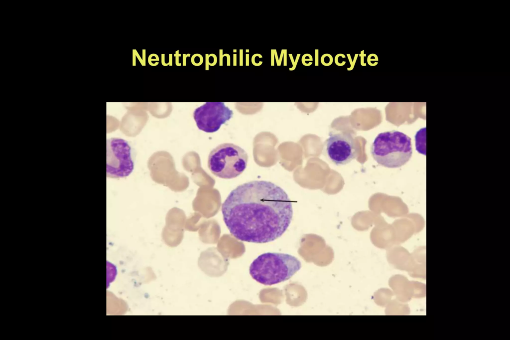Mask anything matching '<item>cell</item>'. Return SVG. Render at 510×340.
I'll return each instance as SVG.
<instances>
[{
  "label": "cell",
  "instance_id": "8fae6325",
  "mask_svg": "<svg viewBox=\"0 0 510 340\" xmlns=\"http://www.w3.org/2000/svg\"><path fill=\"white\" fill-rule=\"evenodd\" d=\"M346 55L348 57L349 63L350 64V66L347 68V70L348 71H351L355 67L357 59L359 56V54L357 53L355 54L353 60L352 59L351 56L350 54L347 53Z\"/></svg>",
  "mask_w": 510,
  "mask_h": 340
},
{
  "label": "cell",
  "instance_id": "30bf717a",
  "mask_svg": "<svg viewBox=\"0 0 510 340\" xmlns=\"http://www.w3.org/2000/svg\"><path fill=\"white\" fill-rule=\"evenodd\" d=\"M312 60V56L310 54H305L302 57V64L306 66H310L312 64V62H311Z\"/></svg>",
  "mask_w": 510,
  "mask_h": 340
},
{
  "label": "cell",
  "instance_id": "3957f363",
  "mask_svg": "<svg viewBox=\"0 0 510 340\" xmlns=\"http://www.w3.org/2000/svg\"><path fill=\"white\" fill-rule=\"evenodd\" d=\"M371 152L373 158L381 166L389 168L400 167L412 156L411 138L397 130L381 132L375 138Z\"/></svg>",
  "mask_w": 510,
  "mask_h": 340
},
{
  "label": "cell",
  "instance_id": "9c48e42d",
  "mask_svg": "<svg viewBox=\"0 0 510 340\" xmlns=\"http://www.w3.org/2000/svg\"><path fill=\"white\" fill-rule=\"evenodd\" d=\"M379 58L377 54L371 53L367 57V63L370 66H375L378 64Z\"/></svg>",
  "mask_w": 510,
  "mask_h": 340
},
{
  "label": "cell",
  "instance_id": "277c9868",
  "mask_svg": "<svg viewBox=\"0 0 510 340\" xmlns=\"http://www.w3.org/2000/svg\"><path fill=\"white\" fill-rule=\"evenodd\" d=\"M248 161L246 151L231 143L221 144L212 149L208 159V167L214 175L222 179L236 178L246 169Z\"/></svg>",
  "mask_w": 510,
  "mask_h": 340
},
{
  "label": "cell",
  "instance_id": "7a4b0ae2",
  "mask_svg": "<svg viewBox=\"0 0 510 340\" xmlns=\"http://www.w3.org/2000/svg\"><path fill=\"white\" fill-rule=\"evenodd\" d=\"M301 267L300 261L293 255L266 252L252 262L249 272L253 279L258 283L271 286L289 279Z\"/></svg>",
  "mask_w": 510,
  "mask_h": 340
},
{
  "label": "cell",
  "instance_id": "5b68a950",
  "mask_svg": "<svg viewBox=\"0 0 510 340\" xmlns=\"http://www.w3.org/2000/svg\"><path fill=\"white\" fill-rule=\"evenodd\" d=\"M134 169L131 148L128 142L121 138L107 140V176L115 179L128 176Z\"/></svg>",
  "mask_w": 510,
  "mask_h": 340
},
{
  "label": "cell",
  "instance_id": "52a82bcc",
  "mask_svg": "<svg viewBox=\"0 0 510 340\" xmlns=\"http://www.w3.org/2000/svg\"><path fill=\"white\" fill-rule=\"evenodd\" d=\"M324 145L327 156L337 165H345L357 157V146L351 132H330Z\"/></svg>",
  "mask_w": 510,
  "mask_h": 340
},
{
  "label": "cell",
  "instance_id": "5bb4252c",
  "mask_svg": "<svg viewBox=\"0 0 510 340\" xmlns=\"http://www.w3.org/2000/svg\"><path fill=\"white\" fill-rule=\"evenodd\" d=\"M315 65H319V50L315 49Z\"/></svg>",
  "mask_w": 510,
  "mask_h": 340
},
{
  "label": "cell",
  "instance_id": "4fadbf2b",
  "mask_svg": "<svg viewBox=\"0 0 510 340\" xmlns=\"http://www.w3.org/2000/svg\"><path fill=\"white\" fill-rule=\"evenodd\" d=\"M359 56L360 57V58H361L360 59V61H361V66H366L367 65V64L365 62L364 58H365V56H366V54H365L364 53V50H363L361 52V53L359 54Z\"/></svg>",
  "mask_w": 510,
  "mask_h": 340
},
{
  "label": "cell",
  "instance_id": "6da1fadb",
  "mask_svg": "<svg viewBox=\"0 0 510 340\" xmlns=\"http://www.w3.org/2000/svg\"><path fill=\"white\" fill-rule=\"evenodd\" d=\"M222 213L234 237L256 243L280 237L293 217L292 202L287 193L273 183L264 180L237 186L223 203Z\"/></svg>",
  "mask_w": 510,
  "mask_h": 340
},
{
  "label": "cell",
  "instance_id": "ba28073f",
  "mask_svg": "<svg viewBox=\"0 0 510 340\" xmlns=\"http://www.w3.org/2000/svg\"><path fill=\"white\" fill-rule=\"evenodd\" d=\"M321 63L325 66H329L331 65L333 62V56L329 54L325 53L322 55L321 57Z\"/></svg>",
  "mask_w": 510,
  "mask_h": 340
},
{
  "label": "cell",
  "instance_id": "8992f818",
  "mask_svg": "<svg viewBox=\"0 0 510 340\" xmlns=\"http://www.w3.org/2000/svg\"><path fill=\"white\" fill-rule=\"evenodd\" d=\"M233 112L222 102H207L196 108L193 117L198 128L205 132L218 131L230 119Z\"/></svg>",
  "mask_w": 510,
  "mask_h": 340
},
{
  "label": "cell",
  "instance_id": "7c38bea8",
  "mask_svg": "<svg viewBox=\"0 0 510 340\" xmlns=\"http://www.w3.org/2000/svg\"><path fill=\"white\" fill-rule=\"evenodd\" d=\"M346 58V56L344 54H343V53L337 54L335 56V58H334V61H335V63L336 65H337L338 66H344L346 64V61H340V59H342V58Z\"/></svg>",
  "mask_w": 510,
  "mask_h": 340
}]
</instances>
